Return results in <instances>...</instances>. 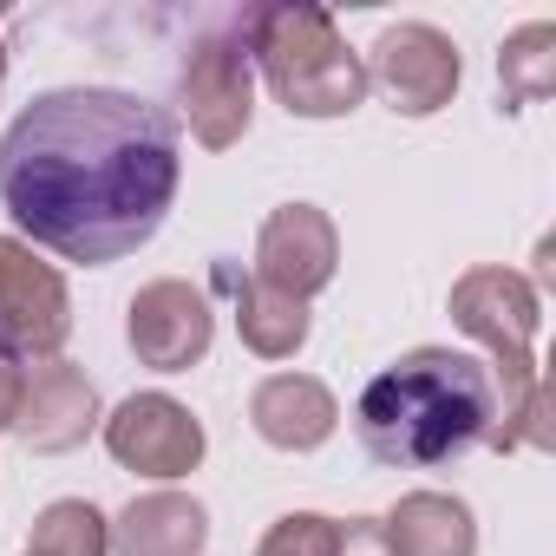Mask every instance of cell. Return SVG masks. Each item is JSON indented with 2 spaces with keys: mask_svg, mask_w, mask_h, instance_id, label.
I'll return each instance as SVG.
<instances>
[{
  "mask_svg": "<svg viewBox=\"0 0 556 556\" xmlns=\"http://www.w3.org/2000/svg\"><path fill=\"white\" fill-rule=\"evenodd\" d=\"M177 118L118 86L40 92L0 138V203L66 262L105 268L144 249L177 203Z\"/></svg>",
  "mask_w": 556,
  "mask_h": 556,
  "instance_id": "obj_1",
  "label": "cell"
},
{
  "mask_svg": "<svg viewBox=\"0 0 556 556\" xmlns=\"http://www.w3.org/2000/svg\"><path fill=\"white\" fill-rule=\"evenodd\" d=\"M497 413L491 367L452 348H413L393 367H380L354 406V432L367 458L393 471H439L484 445Z\"/></svg>",
  "mask_w": 556,
  "mask_h": 556,
  "instance_id": "obj_2",
  "label": "cell"
},
{
  "mask_svg": "<svg viewBox=\"0 0 556 556\" xmlns=\"http://www.w3.org/2000/svg\"><path fill=\"white\" fill-rule=\"evenodd\" d=\"M242 47L262 66L268 92L282 99L289 118H348L367 99V66L341 40L334 14L308 8V0H282V8L242 14Z\"/></svg>",
  "mask_w": 556,
  "mask_h": 556,
  "instance_id": "obj_3",
  "label": "cell"
},
{
  "mask_svg": "<svg viewBox=\"0 0 556 556\" xmlns=\"http://www.w3.org/2000/svg\"><path fill=\"white\" fill-rule=\"evenodd\" d=\"M177 112L190 125V138L203 151H229L249 118H255V73H249V47L242 27L236 34H203L184 66H177Z\"/></svg>",
  "mask_w": 556,
  "mask_h": 556,
  "instance_id": "obj_4",
  "label": "cell"
},
{
  "mask_svg": "<svg viewBox=\"0 0 556 556\" xmlns=\"http://www.w3.org/2000/svg\"><path fill=\"white\" fill-rule=\"evenodd\" d=\"M73 334V302L60 268L34 255V242L0 236V354L14 361H60Z\"/></svg>",
  "mask_w": 556,
  "mask_h": 556,
  "instance_id": "obj_5",
  "label": "cell"
},
{
  "mask_svg": "<svg viewBox=\"0 0 556 556\" xmlns=\"http://www.w3.org/2000/svg\"><path fill=\"white\" fill-rule=\"evenodd\" d=\"M367 66V92L380 86V99L400 112V118H432L439 105H452L458 92V47L426 27V21H400L374 40V53L361 60Z\"/></svg>",
  "mask_w": 556,
  "mask_h": 556,
  "instance_id": "obj_6",
  "label": "cell"
},
{
  "mask_svg": "<svg viewBox=\"0 0 556 556\" xmlns=\"http://www.w3.org/2000/svg\"><path fill=\"white\" fill-rule=\"evenodd\" d=\"M105 426V452L125 465V471H138V478H190L197 465H203V419L184 406V400H170V393H131V400H118V413L112 419H99Z\"/></svg>",
  "mask_w": 556,
  "mask_h": 556,
  "instance_id": "obj_7",
  "label": "cell"
},
{
  "mask_svg": "<svg viewBox=\"0 0 556 556\" xmlns=\"http://www.w3.org/2000/svg\"><path fill=\"white\" fill-rule=\"evenodd\" d=\"M125 341L131 354L151 367V374H190L210 341H216V315H210V295L164 275V282H144L125 308Z\"/></svg>",
  "mask_w": 556,
  "mask_h": 556,
  "instance_id": "obj_8",
  "label": "cell"
},
{
  "mask_svg": "<svg viewBox=\"0 0 556 556\" xmlns=\"http://www.w3.org/2000/svg\"><path fill=\"white\" fill-rule=\"evenodd\" d=\"M341 268V236L328 223V210L315 203H282L268 210L262 236H255V282L289 295V302H315Z\"/></svg>",
  "mask_w": 556,
  "mask_h": 556,
  "instance_id": "obj_9",
  "label": "cell"
},
{
  "mask_svg": "<svg viewBox=\"0 0 556 556\" xmlns=\"http://www.w3.org/2000/svg\"><path fill=\"white\" fill-rule=\"evenodd\" d=\"M14 432L27 452H73L99 432V387L86 380V367L73 361H40L21 387V413H14Z\"/></svg>",
  "mask_w": 556,
  "mask_h": 556,
  "instance_id": "obj_10",
  "label": "cell"
},
{
  "mask_svg": "<svg viewBox=\"0 0 556 556\" xmlns=\"http://www.w3.org/2000/svg\"><path fill=\"white\" fill-rule=\"evenodd\" d=\"M249 426H255L262 445H275V452H315V445L334 439L341 406H334V393H328L315 374H268V380L249 393Z\"/></svg>",
  "mask_w": 556,
  "mask_h": 556,
  "instance_id": "obj_11",
  "label": "cell"
},
{
  "mask_svg": "<svg viewBox=\"0 0 556 556\" xmlns=\"http://www.w3.org/2000/svg\"><path fill=\"white\" fill-rule=\"evenodd\" d=\"M210 282L236 302V334H242L249 354H262V361H295L308 348V328H315L308 302H289V295L262 289L255 275H236V262H216Z\"/></svg>",
  "mask_w": 556,
  "mask_h": 556,
  "instance_id": "obj_12",
  "label": "cell"
},
{
  "mask_svg": "<svg viewBox=\"0 0 556 556\" xmlns=\"http://www.w3.org/2000/svg\"><path fill=\"white\" fill-rule=\"evenodd\" d=\"M210 510L184 491H144L112 517V556H203Z\"/></svg>",
  "mask_w": 556,
  "mask_h": 556,
  "instance_id": "obj_13",
  "label": "cell"
},
{
  "mask_svg": "<svg viewBox=\"0 0 556 556\" xmlns=\"http://www.w3.org/2000/svg\"><path fill=\"white\" fill-rule=\"evenodd\" d=\"M387 549L393 556H478V523L471 504L452 491H406L387 517Z\"/></svg>",
  "mask_w": 556,
  "mask_h": 556,
  "instance_id": "obj_14",
  "label": "cell"
},
{
  "mask_svg": "<svg viewBox=\"0 0 556 556\" xmlns=\"http://www.w3.org/2000/svg\"><path fill=\"white\" fill-rule=\"evenodd\" d=\"M497 86H504V112H523V105H543L556 92V27L549 21H530L504 40L497 53Z\"/></svg>",
  "mask_w": 556,
  "mask_h": 556,
  "instance_id": "obj_15",
  "label": "cell"
},
{
  "mask_svg": "<svg viewBox=\"0 0 556 556\" xmlns=\"http://www.w3.org/2000/svg\"><path fill=\"white\" fill-rule=\"evenodd\" d=\"M27 556H112V523H105L99 504H86V497H53V504L34 517Z\"/></svg>",
  "mask_w": 556,
  "mask_h": 556,
  "instance_id": "obj_16",
  "label": "cell"
},
{
  "mask_svg": "<svg viewBox=\"0 0 556 556\" xmlns=\"http://www.w3.org/2000/svg\"><path fill=\"white\" fill-rule=\"evenodd\" d=\"M334 530H341V517L289 510V517L268 523V536H262L255 549H262V556H334Z\"/></svg>",
  "mask_w": 556,
  "mask_h": 556,
  "instance_id": "obj_17",
  "label": "cell"
},
{
  "mask_svg": "<svg viewBox=\"0 0 556 556\" xmlns=\"http://www.w3.org/2000/svg\"><path fill=\"white\" fill-rule=\"evenodd\" d=\"M334 556H393L380 517H348V523L334 530Z\"/></svg>",
  "mask_w": 556,
  "mask_h": 556,
  "instance_id": "obj_18",
  "label": "cell"
},
{
  "mask_svg": "<svg viewBox=\"0 0 556 556\" xmlns=\"http://www.w3.org/2000/svg\"><path fill=\"white\" fill-rule=\"evenodd\" d=\"M21 387H27V367L14 354H0V432H14V413H21Z\"/></svg>",
  "mask_w": 556,
  "mask_h": 556,
  "instance_id": "obj_19",
  "label": "cell"
},
{
  "mask_svg": "<svg viewBox=\"0 0 556 556\" xmlns=\"http://www.w3.org/2000/svg\"><path fill=\"white\" fill-rule=\"evenodd\" d=\"M0 86H8V47H0Z\"/></svg>",
  "mask_w": 556,
  "mask_h": 556,
  "instance_id": "obj_20",
  "label": "cell"
},
{
  "mask_svg": "<svg viewBox=\"0 0 556 556\" xmlns=\"http://www.w3.org/2000/svg\"><path fill=\"white\" fill-rule=\"evenodd\" d=\"M255 556H262V549H255Z\"/></svg>",
  "mask_w": 556,
  "mask_h": 556,
  "instance_id": "obj_21",
  "label": "cell"
}]
</instances>
